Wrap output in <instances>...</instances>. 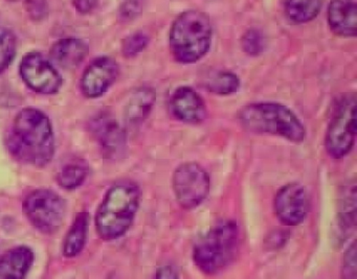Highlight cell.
Masks as SVG:
<instances>
[{
    "label": "cell",
    "mask_w": 357,
    "mask_h": 279,
    "mask_svg": "<svg viewBox=\"0 0 357 279\" xmlns=\"http://www.w3.org/2000/svg\"><path fill=\"white\" fill-rule=\"evenodd\" d=\"M6 145L14 159L33 168H45L56 153V139L49 116L26 107L14 118L6 138Z\"/></svg>",
    "instance_id": "1"
},
{
    "label": "cell",
    "mask_w": 357,
    "mask_h": 279,
    "mask_svg": "<svg viewBox=\"0 0 357 279\" xmlns=\"http://www.w3.org/2000/svg\"><path fill=\"white\" fill-rule=\"evenodd\" d=\"M142 201V191L132 181L112 185L104 196L97 214L96 229L104 241L124 237L135 223Z\"/></svg>",
    "instance_id": "2"
},
{
    "label": "cell",
    "mask_w": 357,
    "mask_h": 279,
    "mask_svg": "<svg viewBox=\"0 0 357 279\" xmlns=\"http://www.w3.org/2000/svg\"><path fill=\"white\" fill-rule=\"evenodd\" d=\"M237 118L241 128L252 134L273 135L294 143H302L306 137V129L298 116L283 104H248L239 110Z\"/></svg>",
    "instance_id": "3"
},
{
    "label": "cell",
    "mask_w": 357,
    "mask_h": 279,
    "mask_svg": "<svg viewBox=\"0 0 357 279\" xmlns=\"http://www.w3.org/2000/svg\"><path fill=\"white\" fill-rule=\"evenodd\" d=\"M213 26L210 16L199 10H189L173 22L169 47L175 61L185 65L204 59L212 47Z\"/></svg>",
    "instance_id": "4"
},
{
    "label": "cell",
    "mask_w": 357,
    "mask_h": 279,
    "mask_svg": "<svg viewBox=\"0 0 357 279\" xmlns=\"http://www.w3.org/2000/svg\"><path fill=\"white\" fill-rule=\"evenodd\" d=\"M239 245L237 222L231 218L219 221L194 244V264L204 274H218L235 260Z\"/></svg>",
    "instance_id": "5"
},
{
    "label": "cell",
    "mask_w": 357,
    "mask_h": 279,
    "mask_svg": "<svg viewBox=\"0 0 357 279\" xmlns=\"http://www.w3.org/2000/svg\"><path fill=\"white\" fill-rule=\"evenodd\" d=\"M357 105L355 95L342 97L336 103L325 135V149L333 159H342L356 141Z\"/></svg>",
    "instance_id": "6"
},
{
    "label": "cell",
    "mask_w": 357,
    "mask_h": 279,
    "mask_svg": "<svg viewBox=\"0 0 357 279\" xmlns=\"http://www.w3.org/2000/svg\"><path fill=\"white\" fill-rule=\"evenodd\" d=\"M22 210L31 224L43 234L52 235L60 230L66 216V202L52 189H39L29 193Z\"/></svg>",
    "instance_id": "7"
},
{
    "label": "cell",
    "mask_w": 357,
    "mask_h": 279,
    "mask_svg": "<svg viewBox=\"0 0 357 279\" xmlns=\"http://www.w3.org/2000/svg\"><path fill=\"white\" fill-rule=\"evenodd\" d=\"M172 189L181 208L195 209L210 195V175L197 162H185L177 166L173 173Z\"/></svg>",
    "instance_id": "8"
},
{
    "label": "cell",
    "mask_w": 357,
    "mask_h": 279,
    "mask_svg": "<svg viewBox=\"0 0 357 279\" xmlns=\"http://www.w3.org/2000/svg\"><path fill=\"white\" fill-rule=\"evenodd\" d=\"M20 74L24 84L38 95H57L63 85L59 70L39 51H31L24 56Z\"/></svg>",
    "instance_id": "9"
},
{
    "label": "cell",
    "mask_w": 357,
    "mask_h": 279,
    "mask_svg": "<svg viewBox=\"0 0 357 279\" xmlns=\"http://www.w3.org/2000/svg\"><path fill=\"white\" fill-rule=\"evenodd\" d=\"M89 127L106 159L116 160L124 155L127 148L126 132L112 114L100 112L91 118Z\"/></svg>",
    "instance_id": "10"
},
{
    "label": "cell",
    "mask_w": 357,
    "mask_h": 279,
    "mask_svg": "<svg viewBox=\"0 0 357 279\" xmlns=\"http://www.w3.org/2000/svg\"><path fill=\"white\" fill-rule=\"evenodd\" d=\"M273 208L282 224L286 226L302 224L309 210L306 189L298 182L286 183L275 193Z\"/></svg>",
    "instance_id": "11"
},
{
    "label": "cell",
    "mask_w": 357,
    "mask_h": 279,
    "mask_svg": "<svg viewBox=\"0 0 357 279\" xmlns=\"http://www.w3.org/2000/svg\"><path fill=\"white\" fill-rule=\"evenodd\" d=\"M120 66L114 58L101 56L85 68L80 80L81 93L87 99L103 97L118 80Z\"/></svg>",
    "instance_id": "12"
},
{
    "label": "cell",
    "mask_w": 357,
    "mask_h": 279,
    "mask_svg": "<svg viewBox=\"0 0 357 279\" xmlns=\"http://www.w3.org/2000/svg\"><path fill=\"white\" fill-rule=\"evenodd\" d=\"M171 113L183 124L198 126L208 118V108L199 93L190 86L175 89L169 101Z\"/></svg>",
    "instance_id": "13"
},
{
    "label": "cell",
    "mask_w": 357,
    "mask_h": 279,
    "mask_svg": "<svg viewBox=\"0 0 357 279\" xmlns=\"http://www.w3.org/2000/svg\"><path fill=\"white\" fill-rule=\"evenodd\" d=\"M330 30L342 38H354L357 33L355 0H331L327 11Z\"/></svg>",
    "instance_id": "14"
},
{
    "label": "cell",
    "mask_w": 357,
    "mask_h": 279,
    "mask_svg": "<svg viewBox=\"0 0 357 279\" xmlns=\"http://www.w3.org/2000/svg\"><path fill=\"white\" fill-rule=\"evenodd\" d=\"M89 54V47L87 42L74 37L56 41L50 49L52 63L66 70L78 68L86 59Z\"/></svg>",
    "instance_id": "15"
},
{
    "label": "cell",
    "mask_w": 357,
    "mask_h": 279,
    "mask_svg": "<svg viewBox=\"0 0 357 279\" xmlns=\"http://www.w3.org/2000/svg\"><path fill=\"white\" fill-rule=\"evenodd\" d=\"M155 91L149 86L137 89L127 101L124 108V120L127 126H142L149 118L155 105Z\"/></svg>",
    "instance_id": "16"
},
{
    "label": "cell",
    "mask_w": 357,
    "mask_h": 279,
    "mask_svg": "<svg viewBox=\"0 0 357 279\" xmlns=\"http://www.w3.org/2000/svg\"><path fill=\"white\" fill-rule=\"evenodd\" d=\"M34 262V251L30 247L18 246L13 248L0 257V278H24Z\"/></svg>",
    "instance_id": "17"
},
{
    "label": "cell",
    "mask_w": 357,
    "mask_h": 279,
    "mask_svg": "<svg viewBox=\"0 0 357 279\" xmlns=\"http://www.w3.org/2000/svg\"><path fill=\"white\" fill-rule=\"evenodd\" d=\"M91 216L82 212L77 214L63 241V255L68 258L76 257L84 250L89 239Z\"/></svg>",
    "instance_id": "18"
},
{
    "label": "cell",
    "mask_w": 357,
    "mask_h": 279,
    "mask_svg": "<svg viewBox=\"0 0 357 279\" xmlns=\"http://www.w3.org/2000/svg\"><path fill=\"white\" fill-rule=\"evenodd\" d=\"M356 225V186L353 183L347 187L340 201L337 214L338 235L346 239L354 231Z\"/></svg>",
    "instance_id": "19"
},
{
    "label": "cell",
    "mask_w": 357,
    "mask_h": 279,
    "mask_svg": "<svg viewBox=\"0 0 357 279\" xmlns=\"http://www.w3.org/2000/svg\"><path fill=\"white\" fill-rule=\"evenodd\" d=\"M323 0H284L283 7L288 19L294 24L312 22L321 13Z\"/></svg>",
    "instance_id": "20"
},
{
    "label": "cell",
    "mask_w": 357,
    "mask_h": 279,
    "mask_svg": "<svg viewBox=\"0 0 357 279\" xmlns=\"http://www.w3.org/2000/svg\"><path fill=\"white\" fill-rule=\"evenodd\" d=\"M89 166L83 160H75L64 164L57 174V182L66 191H75L86 181Z\"/></svg>",
    "instance_id": "21"
},
{
    "label": "cell",
    "mask_w": 357,
    "mask_h": 279,
    "mask_svg": "<svg viewBox=\"0 0 357 279\" xmlns=\"http://www.w3.org/2000/svg\"><path fill=\"white\" fill-rule=\"evenodd\" d=\"M204 86L213 95L227 97L235 95L240 88V79L237 74L227 70H218L208 74Z\"/></svg>",
    "instance_id": "22"
},
{
    "label": "cell",
    "mask_w": 357,
    "mask_h": 279,
    "mask_svg": "<svg viewBox=\"0 0 357 279\" xmlns=\"http://www.w3.org/2000/svg\"><path fill=\"white\" fill-rule=\"evenodd\" d=\"M17 38L10 30H0V74L14 61L17 53Z\"/></svg>",
    "instance_id": "23"
},
{
    "label": "cell",
    "mask_w": 357,
    "mask_h": 279,
    "mask_svg": "<svg viewBox=\"0 0 357 279\" xmlns=\"http://www.w3.org/2000/svg\"><path fill=\"white\" fill-rule=\"evenodd\" d=\"M242 51L250 57H259L265 49V38L259 29H250L241 39Z\"/></svg>",
    "instance_id": "24"
},
{
    "label": "cell",
    "mask_w": 357,
    "mask_h": 279,
    "mask_svg": "<svg viewBox=\"0 0 357 279\" xmlns=\"http://www.w3.org/2000/svg\"><path fill=\"white\" fill-rule=\"evenodd\" d=\"M150 38L146 33L139 31V32L132 33L128 37L124 39L122 43V54L125 58L132 59L137 57L139 54L143 53L148 45H149Z\"/></svg>",
    "instance_id": "25"
},
{
    "label": "cell",
    "mask_w": 357,
    "mask_h": 279,
    "mask_svg": "<svg viewBox=\"0 0 357 279\" xmlns=\"http://www.w3.org/2000/svg\"><path fill=\"white\" fill-rule=\"evenodd\" d=\"M145 1L146 0H123L119 8V20L123 24H127L141 17Z\"/></svg>",
    "instance_id": "26"
},
{
    "label": "cell",
    "mask_w": 357,
    "mask_h": 279,
    "mask_svg": "<svg viewBox=\"0 0 357 279\" xmlns=\"http://www.w3.org/2000/svg\"><path fill=\"white\" fill-rule=\"evenodd\" d=\"M24 7L29 17L34 22H43L50 14V7L47 0H26Z\"/></svg>",
    "instance_id": "27"
},
{
    "label": "cell",
    "mask_w": 357,
    "mask_h": 279,
    "mask_svg": "<svg viewBox=\"0 0 357 279\" xmlns=\"http://www.w3.org/2000/svg\"><path fill=\"white\" fill-rule=\"evenodd\" d=\"M356 241H353L349 246L344 255V266H342V277L344 278H356Z\"/></svg>",
    "instance_id": "28"
},
{
    "label": "cell",
    "mask_w": 357,
    "mask_h": 279,
    "mask_svg": "<svg viewBox=\"0 0 357 279\" xmlns=\"http://www.w3.org/2000/svg\"><path fill=\"white\" fill-rule=\"evenodd\" d=\"M72 1L75 10L80 15H89L93 13L100 3V0H72Z\"/></svg>",
    "instance_id": "29"
},
{
    "label": "cell",
    "mask_w": 357,
    "mask_h": 279,
    "mask_svg": "<svg viewBox=\"0 0 357 279\" xmlns=\"http://www.w3.org/2000/svg\"><path fill=\"white\" fill-rule=\"evenodd\" d=\"M179 273L175 266L167 264V266H160L156 271V278H178Z\"/></svg>",
    "instance_id": "30"
},
{
    "label": "cell",
    "mask_w": 357,
    "mask_h": 279,
    "mask_svg": "<svg viewBox=\"0 0 357 279\" xmlns=\"http://www.w3.org/2000/svg\"><path fill=\"white\" fill-rule=\"evenodd\" d=\"M7 1H16V0H7Z\"/></svg>",
    "instance_id": "31"
}]
</instances>
